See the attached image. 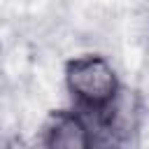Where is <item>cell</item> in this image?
Segmentation results:
<instances>
[{
    "label": "cell",
    "instance_id": "obj_1",
    "mask_svg": "<svg viewBox=\"0 0 149 149\" xmlns=\"http://www.w3.org/2000/svg\"><path fill=\"white\" fill-rule=\"evenodd\" d=\"M65 88L72 98V107L102 123L121 121V81L105 56L84 54L74 56L65 65Z\"/></svg>",
    "mask_w": 149,
    "mask_h": 149
},
{
    "label": "cell",
    "instance_id": "obj_2",
    "mask_svg": "<svg viewBox=\"0 0 149 149\" xmlns=\"http://www.w3.org/2000/svg\"><path fill=\"white\" fill-rule=\"evenodd\" d=\"M121 121L102 123L77 107L56 109L42 123L37 149H119L123 142Z\"/></svg>",
    "mask_w": 149,
    "mask_h": 149
}]
</instances>
